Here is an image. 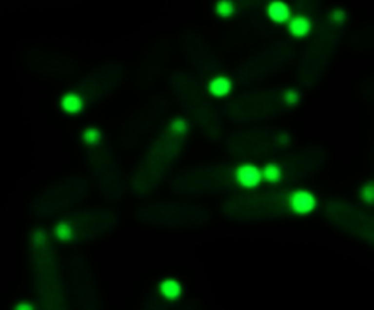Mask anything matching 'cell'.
I'll use <instances>...</instances> for the list:
<instances>
[{"label": "cell", "mask_w": 374, "mask_h": 310, "mask_svg": "<svg viewBox=\"0 0 374 310\" xmlns=\"http://www.w3.org/2000/svg\"><path fill=\"white\" fill-rule=\"evenodd\" d=\"M263 176L266 177V180H268V182L275 183V182L281 180L282 173H281V168H279L276 164H268V165L265 167V173H263Z\"/></svg>", "instance_id": "ba28073f"}, {"label": "cell", "mask_w": 374, "mask_h": 310, "mask_svg": "<svg viewBox=\"0 0 374 310\" xmlns=\"http://www.w3.org/2000/svg\"><path fill=\"white\" fill-rule=\"evenodd\" d=\"M34 306L31 305V303H28V302H22V303H18L16 306H15V309L16 310H29L32 309Z\"/></svg>", "instance_id": "30bf717a"}, {"label": "cell", "mask_w": 374, "mask_h": 310, "mask_svg": "<svg viewBox=\"0 0 374 310\" xmlns=\"http://www.w3.org/2000/svg\"><path fill=\"white\" fill-rule=\"evenodd\" d=\"M312 29V23L307 18L297 16L290 22V32L294 37H306Z\"/></svg>", "instance_id": "52a82bcc"}, {"label": "cell", "mask_w": 374, "mask_h": 310, "mask_svg": "<svg viewBox=\"0 0 374 310\" xmlns=\"http://www.w3.org/2000/svg\"><path fill=\"white\" fill-rule=\"evenodd\" d=\"M291 208L295 214L300 215H307L310 212H313V209L316 208V198L315 195H312L310 192L306 190H297L293 196H291Z\"/></svg>", "instance_id": "6da1fadb"}, {"label": "cell", "mask_w": 374, "mask_h": 310, "mask_svg": "<svg viewBox=\"0 0 374 310\" xmlns=\"http://www.w3.org/2000/svg\"><path fill=\"white\" fill-rule=\"evenodd\" d=\"M159 293L168 300H177L183 294V289L178 281L168 278L159 284Z\"/></svg>", "instance_id": "277c9868"}, {"label": "cell", "mask_w": 374, "mask_h": 310, "mask_svg": "<svg viewBox=\"0 0 374 310\" xmlns=\"http://www.w3.org/2000/svg\"><path fill=\"white\" fill-rule=\"evenodd\" d=\"M266 13L274 22L284 23L290 18V7H288L287 3H284L281 0H274L272 3H269V6L266 9Z\"/></svg>", "instance_id": "3957f363"}, {"label": "cell", "mask_w": 374, "mask_h": 310, "mask_svg": "<svg viewBox=\"0 0 374 310\" xmlns=\"http://www.w3.org/2000/svg\"><path fill=\"white\" fill-rule=\"evenodd\" d=\"M217 13L222 18H228L234 13V6L230 0H219L217 3Z\"/></svg>", "instance_id": "9c48e42d"}, {"label": "cell", "mask_w": 374, "mask_h": 310, "mask_svg": "<svg viewBox=\"0 0 374 310\" xmlns=\"http://www.w3.org/2000/svg\"><path fill=\"white\" fill-rule=\"evenodd\" d=\"M61 108L69 114H78L83 110V101L76 94H66L61 98Z\"/></svg>", "instance_id": "5b68a950"}, {"label": "cell", "mask_w": 374, "mask_h": 310, "mask_svg": "<svg viewBox=\"0 0 374 310\" xmlns=\"http://www.w3.org/2000/svg\"><path fill=\"white\" fill-rule=\"evenodd\" d=\"M236 177L237 182L243 186V187H256L260 185L262 182V173L256 165L252 164H243L237 168L236 171Z\"/></svg>", "instance_id": "7a4b0ae2"}, {"label": "cell", "mask_w": 374, "mask_h": 310, "mask_svg": "<svg viewBox=\"0 0 374 310\" xmlns=\"http://www.w3.org/2000/svg\"><path fill=\"white\" fill-rule=\"evenodd\" d=\"M231 91V81L225 76H218L211 81L209 92L215 97H225Z\"/></svg>", "instance_id": "8992f818"}]
</instances>
